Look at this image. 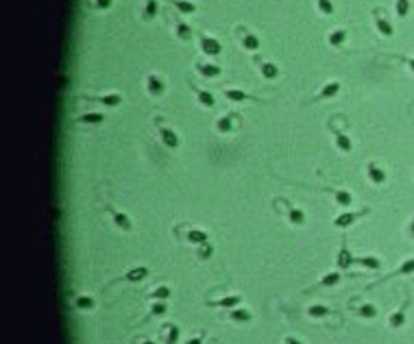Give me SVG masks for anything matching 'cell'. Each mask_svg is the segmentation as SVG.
Wrapping results in <instances>:
<instances>
[{
	"instance_id": "cell-4",
	"label": "cell",
	"mask_w": 414,
	"mask_h": 344,
	"mask_svg": "<svg viewBox=\"0 0 414 344\" xmlns=\"http://www.w3.org/2000/svg\"><path fill=\"white\" fill-rule=\"evenodd\" d=\"M355 263V257L351 255V251H349V246H347V240L343 238V244H340V251L336 253V266L340 270H349Z\"/></svg>"
},
{
	"instance_id": "cell-6",
	"label": "cell",
	"mask_w": 414,
	"mask_h": 344,
	"mask_svg": "<svg viewBox=\"0 0 414 344\" xmlns=\"http://www.w3.org/2000/svg\"><path fill=\"white\" fill-rule=\"evenodd\" d=\"M281 201V199H279ZM283 203V207H286V214H288V222L292 224V226H301V224H305V214H303V209H299V207H294V205H290L286 199L281 201Z\"/></svg>"
},
{
	"instance_id": "cell-11",
	"label": "cell",
	"mask_w": 414,
	"mask_h": 344,
	"mask_svg": "<svg viewBox=\"0 0 414 344\" xmlns=\"http://www.w3.org/2000/svg\"><path fill=\"white\" fill-rule=\"evenodd\" d=\"M159 137H162V142L168 146L170 150H174V148H179V144H181V140H179V135L174 133L172 129H168V127H162L159 124Z\"/></svg>"
},
{
	"instance_id": "cell-27",
	"label": "cell",
	"mask_w": 414,
	"mask_h": 344,
	"mask_svg": "<svg viewBox=\"0 0 414 344\" xmlns=\"http://www.w3.org/2000/svg\"><path fill=\"white\" fill-rule=\"evenodd\" d=\"M94 298L92 296H87V294H79L77 298H74V307L79 312H92L94 310Z\"/></svg>"
},
{
	"instance_id": "cell-1",
	"label": "cell",
	"mask_w": 414,
	"mask_h": 344,
	"mask_svg": "<svg viewBox=\"0 0 414 344\" xmlns=\"http://www.w3.org/2000/svg\"><path fill=\"white\" fill-rule=\"evenodd\" d=\"M196 37H199V44H201V50L205 53L207 57H218L222 53V44L218 42L216 37H209V35L205 33H196Z\"/></svg>"
},
{
	"instance_id": "cell-30",
	"label": "cell",
	"mask_w": 414,
	"mask_h": 344,
	"mask_svg": "<svg viewBox=\"0 0 414 344\" xmlns=\"http://www.w3.org/2000/svg\"><path fill=\"white\" fill-rule=\"evenodd\" d=\"M214 255V246L209 244V242H205V244H199L196 246V259H201V261H205V259H209Z\"/></svg>"
},
{
	"instance_id": "cell-43",
	"label": "cell",
	"mask_w": 414,
	"mask_h": 344,
	"mask_svg": "<svg viewBox=\"0 0 414 344\" xmlns=\"http://www.w3.org/2000/svg\"><path fill=\"white\" fill-rule=\"evenodd\" d=\"M142 344H157V342H150V340H144Z\"/></svg>"
},
{
	"instance_id": "cell-37",
	"label": "cell",
	"mask_w": 414,
	"mask_h": 344,
	"mask_svg": "<svg viewBox=\"0 0 414 344\" xmlns=\"http://www.w3.org/2000/svg\"><path fill=\"white\" fill-rule=\"evenodd\" d=\"M355 314H358V316H362V318H375V307L373 305H362V307H358V310H355Z\"/></svg>"
},
{
	"instance_id": "cell-21",
	"label": "cell",
	"mask_w": 414,
	"mask_h": 344,
	"mask_svg": "<svg viewBox=\"0 0 414 344\" xmlns=\"http://www.w3.org/2000/svg\"><path fill=\"white\" fill-rule=\"evenodd\" d=\"M373 13H375V24H377V31H380L382 35H386V37H388V35H392V26H390V22L382 16V9H375Z\"/></svg>"
},
{
	"instance_id": "cell-29",
	"label": "cell",
	"mask_w": 414,
	"mask_h": 344,
	"mask_svg": "<svg viewBox=\"0 0 414 344\" xmlns=\"http://www.w3.org/2000/svg\"><path fill=\"white\" fill-rule=\"evenodd\" d=\"M157 11H159V3H157V0H146V3H144V9H142V18L144 20H153L157 16Z\"/></svg>"
},
{
	"instance_id": "cell-3",
	"label": "cell",
	"mask_w": 414,
	"mask_h": 344,
	"mask_svg": "<svg viewBox=\"0 0 414 344\" xmlns=\"http://www.w3.org/2000/svg\"><path fill=\"white\" fill-rule=\"evenodd\" d=\"M105 209H107V214L111 216L114 224L118 226L120 231H131V229H133V224H131V218H129V216L125 214V211H118V209L114 207V205H107Z\"/></svg>"
},
{
	"instance_id": "cell-32",
	"label": "cell",
	"mask_w": 414,
	"mask_h": 344,
	"mask_svg": "<svg viewBox=\"0 0 414 344\" xmlns=\"http://www.w3.org/2000/svg\"><path fill=\"white\" fill-rule=\"evenodd\" d=\"M366 174H368V179L373 181V183H384V179H386V174H384L380 168H377L375 164H368L366 168Z\"/></svg>"
},
{
	"instance_id": "cell-12",
	"label": "cell",
	"mask_w": 414,
	"mask_h": 344,
	"mask_svg": "<svg viewBox=\"0 0 414 344\" xmlns=\"http://www.w3.org/2000/svg\"><path fill=\"white\" fill-rule=\"evenodd\" d=\"M194 68H196V72H199L201 77H205V79H216V77L222 72L220 65H216V63H203V61H196Z\"/></svg>"
},
{
	"instance_id": "cell-31",
	"label": "cell",
	"mask_w": 414,
	"mask_h": 344,
	"mask_svg": "<svg viewBox=\"0 0 414 344\" xmlns=\"http://www.w3.org/2000/svg\"><path fill=\"white\" fill-rule=\"evenodd\" d=\"M103 120H105L103 113H83V116H79L77 118L79 124H100Z\"/></svg>"
},
{
	"instance_id": "cell-15",
	"label": "cell",
	"mask_w": 414,
	"mask_h": 344,
	"mask_svg": "<svg viewBox=\"0 0 414 344\" xmlns=\"http://www.w3.org/2000/svg\"><path fill=\"white\" fill-rule=\"evenodd\" d=\"M227 318L234 320V323H251V320H253V314H251L249 310H242V307H234V310H229Z\"/></svg>"
},
{
	"instance_id": "cell-17",
	"label": "cell",
	"mask_w": 414,
	"mask_h": 344,
	"mask_svg": "<svg viewBox=\"0 0 414 344\" xmlns=\"http://www.w3.org/2000/svg\"><path fill=\"white\" fill-rule=\"evenodd\" d=\"M347 40V31L345 28H333V31H329V35H327V44H329L331 48H340Z\"/></svg>"
},
{
	"instance_id": "cell-20",
	"label": "cell",
	"mask_w": 414,
	"mask_h": 344,
	"mask_svg": "<svg viewBox=\"0 0 414 344\" xmlns=\"http://www.w3.org/2000/svg\"><path fill=\"white\" fill-rule=\"evenodd\" d=\"M259 74L266 79V81H275V79L279 77V68L271 61H261L259 63Z\"/></svg>"
},
{
	"instance_id": "cell-14",
	"label": "cell",
	"mask_w": 414,
	"mask_h": 344,
	"mask_svg": "<svg viewBox=\"0 0 414 344\" xmlns=\"http://www.w3.org/2000/svg\"><path fill=\"white\" fill-rule=\"evenodd\" d=\"M81 98H87L92 102H100V105H105V107H118L122 102L120 94H107V96H81Z\"/></svg>"
},
{
	"instance_id": "cell-22",
	"label": "cell",
	"mask_w": 414,
	"mask_h": 344,
	"mask_svg": "<svg viewBox=\"0 0 414 344\" xmlns=\"http://www.w3.org/2000/svg\"><path fill=\"white\" fill-rule=\"evenodd\" d=\"M333 140H336V146L343 152H351L353 150V142H351V137H349V135L340 133V131H333Z\"/></svg>"
},
{
	"instance_id": "cell-33",
	"label": "cell",
	"mask_w": 414,
	"mask_h": 344,
	"mask_svg": "<svg viewBox=\"0 0 414 344\" xmlns=\"http://www.w3.org/2000/svg\"><path fill=\"white\" fill-rule=\"evenodd\" d=\"M148 296H150V298H155V301H166V298L170 296V288H168V285H159V288L153 290Z\"/></svg>"
},
{
	"instance_id": "cell-34",
	"label": "cell",
	"mask_w": 414,
	"mask_h": 344,
	"mask_svg": "<svg viewBox=\"0 0 414 344\" xmlns=\"http://www.w3.org/2000/svg\"><path fill=\"white\" fill-rule=\"evenodd\" d=\"M327 314H329V310H327L325 305H310L308 307V316H312V318H325Z\"/></svg>"
},
{
	"instance_id": "cell-7",
	"label": "cell",
	"mask_w": 414,
	"mask_h": 344,
	"mask_svg": "<svg viewBox=\"0 0 414 344\" xmlns=\"http://www.w3.org/2000/svg\"><path fill=\"white\" fill-rule=\"evenodd\" d=\"M242 303V296L238 294H229V296H222V298H216V301H207V307H218V310H234Z\"/></svg>"
},
{
	"instance_id": "cell-39",
	"label": "cell",
	"mask_w": 414,
	"mask_h": 344,
	"mask_svg": "<svg viewBox=\"0 0 414 344\" xmlns=\"http://www.w3.org/2000/svg\"><path fill=\"white\" fill-rule=\"evenodd\" d=\"M111 5H114V0H92V7L96 11H107Z\"/></svg>"
},
{
	"instance_id": "cell-28",
	"label": "cell",
	"mask_w": 414,
	"mask_h": 344,
	"mask_svg": "<svg viewBox=\"0 0 414 344\" xmlns=\"http://www.w3.org/2000/svg\"><path fill=\"white\" fill-rule=\"evenodd\" d=\"M340 279H343V277H340L338 270H331V273H327L323 279L318 281V288H333V285L340 283Z\"/></svg>"
},
{
	"instance_id": "cell-35",
	"label": "cell",
	"mask_w": 414,
	"mask_h": 344,
	"mask_svg": "<svg viewBox=\"0 0 414 344\" xmlns=\"http://www.w3.org/2000/svg\"><path fill=\"white\" fill-rule=\"evenodd\" d=\"M316 5H318V11H321L323 16H333V13H336V7H333L331 0H316Z\"/></svg>"
},
{
	"instance_id": "cell-10",
	"label": "cell",
	"mask_w": 414,
	"mask_h": 344,
	"mask_svg": "<svg viewBox=\"0 0 414 344\" xmlns=\"http://www.w3.org/2000/svg\"><path fill=\"white\" fill-rule=\"evenodd\" d=\"M146 92L150 94V96H162V94L166 92L164 79L157 77V74H148L146 77Z\"/></svg>"
},
{
	"instance_id": "cell-16",
	"label": "cell",
	"mask_w": 414,
	"mask_h": 344,
	"mask_svg": "<svg viewBox=\"0 0 414 344\" xmlns=\"http://www.w3.org/2000/svg\"><path fill=\"white\" fill-rule=\"evenodd\" d=\"M238 118L236 113H224L222 118H218V122H216V131L218 133H231V129H234V120Z\"/></svg>"
},
{
	"instance_id": "cell-38",
	"label": "cell",
	"mask_w": 414,
	"mask_h": 344,
	"mask_svg": "<svg viewBox=\"0 0 414 344\" xmlns=\"http://www.w3.org/2000/svg\"><path fill=\"white\" fill-rule=\"evenodd\" d=\"M166 312H168V307H166L164 301H157V303L150 305V314H153V316H162V314H166Z\"/></svg>"
},
{
	"instance_id": "cell-25",
	"label": "cell",
	"mask_w": 414,
	"mask_h": 344,
	"mask_svg": "<svg viewBox=\"0 0 414 344\" xmlns=\"http://www.w3.org/2000/svg\"><path fill=\"white\" fill-rule=\"evenodd\" d=\"M185 242H190V244H205L207 242V233L205 231H201V229H190L185 233Z\"/></svg>"
},
{
	"instance_id": "cell-26",
	"label": "cell",
	"mask_w": 414,
	"mask_h": 344,
	"mask_svg": "<svg viewBox=\"0 0 414 344\" xmlns=\"http://www.w3.org/2000/svg\"><path fill=\"white\" fill-rule=\"evenodd\" d=\"M170 5H172L179 13H183V16H192V13H196V5H194V3H187V0H170Z\"/></svg>"
},
{
	"instance_id": "cell-5",
	"label": "cell",
	"mask_w": 414,
	"mask_h": 344,
	"mask_svg": "<svg viewBox=\"0 0 414 344\" xmlns=\"http://www.w3.org/2000/svg\"><path fill=\"white\" fill-rule=\"evenodd\" d=\"M236 31H240V40H242V46L246 50H251V53H255V50H259V37L255 33L246 31L244 26H236Z\"/></svg>"
},
{
	"instance_id": "cell-13",
	"label": "cell",
	"mask_w": 414,
	"mask_h": 344,
	"mask_svg": "<svg viewBox=\"0 0 414 344\" xmlns=\"http://www.w3.org/2000/svg\"><path fill=\"white\" fill-rule=\"evenodd\" d=\"M224 96L231 102H259L257 96H251L249 92H242V90H224Z\"/></svg>"
},
{
	"instance_id": "cell-9",
	"label": "cell",
	"mask_w": 414,
	"mask_h": 344,
	"mask_svg": "<svg viewBox=\"0 0 414 344\" xmlns=\"http://www.w3.org/2000/svg\"><path fill=\"white\" fill-rule=\"evenodd\" d=\"M159 335H162V342L164 344H177L179 342V335H181V329L177 325L172 323H166L162 327V331H159Z\"/></svg>"
},
{
	"instance_id": "cell-40",
	"label": "cell",
	"mask_w": 414,
	"mask_h": 344,
	"mask_svg": "<svg viewBox=\"0 0 414 344\" xmlns=\"http://www.w3.org/2000/svg\"><path fill=\"white\" fill-rule=\"evenodd\" d=\"M405 11H408V0H399L397 3V13L399 16H405Z\"/></svg>"
},
{
	"instance_id": "cell-36",
	"label": "cell",
	"mask_w": 414,
	"mask_h": 344,
	"mask_svg": "<svg viewBox=\"0 0 414 344\" xmlns=\"http://www.w3.org/2000/svg\"><path fill=\"white\" fill-rule=\"evenodd\" d=\"M355 263H360L364 268H373V270L380 268V259L377 257H355Z\"/></svg>"
},
{
	"instance_id": "cell-2",
	"label": "cell",
	"mask_w": 414,
	"mask_h": 344,
	"mask_svg": "<svg viewBox=\"0 0 414 344\" xmlns=\"http://www.w3.org/2000/svg\"><path fill=\"white\" fill-rule=\"evenodd\" d=\"M366 214H368V209H362V211H345V214H340V216L333 218V224H336L338 229H349V226H353L362 216H366Z\"/></svg>"
},
{
	"instance_id": "cell-23",
	"label": "cell",
	"mask_w": 414,
	"mask_h": 344,
	"mask_svg": "<svg viewBox=\"0 0 414 344\" xmlns=\"http://www.w3.org/2000/svg\"><path fill=\"white\" fill-rule=\"evenodd\" d=\"M148 277V268L146 266H137L133 270H129V273L125 275V279L131 281V283H137V281H144Z\"/></svg>"
},
{
	"instance_id": "cell-18",
	"label": "cell",
	"mask_w": 414,
	"mask_h": 344,
	"mask_svg": "<svg viewBox=\"0 0 414 344\" xmlns=\"http://www.w3.org/2000/svg\"><path fill=\"white\" fill-rule=\"evenodd\" d=\"M194 94H196V100H199L205 109H212V107L216 105V98H214V94H212V92L201 90V87H194Z\"/></svg>"
},
{
	"instance_id": "cell-8",
	"label": "cell",
	"mask_w": 414,
	"mask_h": 344,
	"mask_svg": "<svg viewBox=\"0 0 414 344\" xmlns=\"http://www.w3.org/2000/svg\"><path fill=\"white\" fill-rule=\"evenodd\" d=\"M340 87H343V85H340L338 81H329V83H325V85L321 87V92H316V96L312 98L310 102H318V100H327V98H333V96H336V94L340 92Z\"/></svg>"
},
{
	"instance_id": "cell-24",
	"label": "cell",
	"mask_w": 414,
	"mask_h": 344,
	"mask_svg": "<svg viewBox=\"0 0 414 344\" xmlns=\"http://www.w3.org/2000/svg\"><path fill=\"white\" fill-rule=\"evenodd\" d=\"M329 192L333 194V199H336V203L340 207H351L353 205V196L349 194L347 189H329Z\"/></svg>"
},
{
	"instance_id": "cell-19",
	"label": "cell",
	"mask_w": 414,
	"mask_h": 344,
	"mask_svg": "<svg viewBox=\"0 0 414 344\" xmlns=\"http://www.w3.org/2000/svg\"><path fill=\"white\" fill-rule=\"evenodd\" d=\"M192 33H194L192 28L187 26L183 20H179V18H177V22H174V35H177V37H179L181 42H190V40H192Z\"/></svg>"
},
{
	"instance_id": "cell-42",
	"label": "cell",
	"mask_w": 414,
	"mask_h": 344,
	"mask_svg": "<svg viewBox=\"0 0 414 344\" xmlns=\"http://www.w3.org/2000/svg\"><path fill=\"white\" fill-rule=\"evenodd\" d=\"M283 344H303V342L296 340V338H292V335H286V338H283Z\"/></svg>"
},
{
	"instance_id": "cell-41",
	"label": "cell",
	"mask_w": 414,
	"mask_h": 344,
	"mask_svg": "<svg viewBox=\"0 0 414 344\" xmlns=\"http://www.w3.org/2000/svg\"><path fill=\"white\" fill-rule=\"evenodd\" d=\"M203 338H205V333H199V335H196V338H190V340H187L185 344H203Z\"/></svg>"
}]
</instances>
